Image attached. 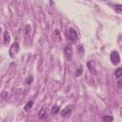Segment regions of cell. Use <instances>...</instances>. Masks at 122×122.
I'll use <instances>...</instances> for the list:
<instances>
[{"mask_svg":"<svg viewBox=\"0 0 122 122\" xmlns=\"http://www.w3.org/2000/svg\"><path fill=\"white\" fill-rule=\"evenodd\" d=\"M110 58H111L112 63L114 64V65H117V64L120 62V56H119V54H118L116 51L112 52V54H111V55H110Z\"/></svg>","mask_w":122,"mask_h":122,"instance_id":"cell-4","label":"cell"},{"mask_svg":"<svg viewBox=\"0 0 122 122\" xmlns=\"http://www.w3.org/2000/svg\"><path fill=\"white\" fill-rule=\"evenodd\" d=\"M33 80H34V77H33V76H29V78L27 79V84H31V83L33 82Z\"/></svg>","mask_w":122,"mask_h":122,"instance_id":"cell-18","label":"cell"},{"mask_svg":"<svg viewBox=\"0 0 122 122\" xmlns=\"http://www.w3.org/2000/svg\"><path fill=\"white\" fill-rule=\"evenodd\" d=\"M38 117H39V119H41V120H46V119H48V117H49V111H48V109L42 108V109L40 110L39 114H38Z\"/></svg>","mask_w":122,"mask_h":122,"instance_id":"cell-6","label":"cell"},{"mask_svg":"<svg viewBox=\"0 0 122 122\" xmlns=\"http://www.w3.org/2000/svg\"><path fill=\"white\" fill-rule=\"evenodd\" d=\"M103 120L105 122H113L114 117L111 116V115H105V116H103Z\"/></svg>","mask_w":122,"mask_h":122,"instance_id":"cell-15","label":"cell"},{"mask_svg":"<svg viewBox=\"0 0 122 122\" xmlns=\"http://www.w3.org/2000/svg\"><path fill=\"white\" fill-rule=\"evenodd\" d=\"M87 67H88V69L90 70V72H93V74H95V72H96V71H95V62H94L93 60L89 61V62L87 63Z\"/></svg>","mask_w":122,"mask_h":122,"instance_id":"cell-7","label":"cell"},{"mask_svg":"<svg viewBox=\"0 0 122 122\" xmlns=\"http://www.w3.org/2000/svg\"><path fill=\"white\" fill-rule=\"evenodd\" d=\"M64 55L67 61H71L72 58V49L70 45H67L64 49Z\"/></svg>","mask_w":122,"mask_h":122,"instance_id":"cell-3","label":"cell"},{"mask_svg":"<svg viewBox=\"0 0 122 122\" xmlns=\"http://www.w3.org/2000/svg\"><path fill=\"white\" fill-rule=\"evenodd\" d=\"M31 33H32V27H31V25L28 24V25H26V27H25V30H24V35L27 37L31 34Z\"/></svg>","mask_w":122,"mask_h":122,"instance_id":"cell-9","label":"cell"},{"mask_svg":"<svg viewBox=\"0 0 122 122\" xmlns=\"http://www.w3.org/2000/svg\"><path fill=\"white\" fill-rule=\"evenodd\" d=\"M10 41H11V35L8 31H5L4 32V44L8 45L10 43Z\"/></svg>","mask_w":122,"mask_h":122,"instance_id":"cell-8","label":"cell"},{"mask_svg":"<svg viewBox=\"0 0 122 122\" xmlns=\"http://www.w3.org/2000/svg\"><path fill=\"white\" fill-rule=\"evenodd\" d=\"M67 35H68V39L71 40V41H76L77 40L78 38V35H77V33L75 29L72 28H70L68 30V33H67Z\"/></svg>","mask_w":122,"mask_h":122,"instance_id":"cell-2","label":"cell"},{"mask_svg":"<svg viewBox=\"0 0 122 122\" xmlns=\"http://www.w3.org/2000/svg\"><path fill=\"white\" fill-rule=\"evenodd\" d=\"M114 76L117 78H120L122 76V68H117L114 72Z\"/></svg>","mask_w":122,"mask_h":122,"instance_id":"cell-11","label":"cell"},{"mask_svg":"<svg viewBox=\"0 0 122 122\" xmlns=\"http://www.w3.org/2000/svg\"><path fill=\"white\" fill-rule=\"evenodd\" d=\"M33 105H34V102H33V101H29V102L25 105V107H24V110H25L26 112H29V111L32 109Z\"/></svg>","mask_w":122,"mask_h":122,"instance_id":"cell-13","label":"cell"},{"mask_svg":"<svg viewBox=\"0 0 122 122\" xmlns=\"http://www.w3.org/2000/svg\"><path fill=\"white\" fill-rule=\"evenodd\" d=\"M60 108L57 106V105H55L53 108H52V114H56L58 112H59Z\"/></svg>","mask_w":122,"mask_h":122,"instance_id":"cell-14","label":"cell"},{"mask_svg":"<svg viewBox=\"0 0 122 122\" xmlns=\"http://www.w3.org/2000/svg\"><path fill=\"white\" fill-rule=\"evenodd\" d=\"M117 86H118V88L122 89V78H120V79L117 81Z\"/></svg>","mask_w":122,"mask_h":122,"instance_id":"cell-19","label":"cell"},{"mask_svg":"<svg viewBox=\"0 0 122 122\" xmlns=\"http://www.w3.org/2000/svg\"><path fill=\"white\" fill-rule=\"evenodd\" d=\"M72 105H69V106L65 107V108L61 111L60 115H61L62 117H64V118H67V117H69L70 114H72Z\"/></svg>","mask_w":122,"mask_h":122,"instance_id":"cell-5","label":"cell"},{"mask_svg":"<svg viewBox=\"0 0 122 122\" xmlns=\"http://www.w3.org/2000/svg\"><path fill=\"white\" fill-rule=\"evenodd\" d=\"M54 37L57 40V41H61V35H60V32L57 30V29H55V31H54Z\"/></svg>","mask_w":122,"mask_h":122,"instance_id":"cell-10","label":"cell"},{"mask_svg":"<svg viewBox=\"0 0 122 122\" xmlns=\"http://www.w3.org/2000/svg\"><path fill=\"white\" fill-rule=\"evenodd\" d=\"M114 10H115V12H116V13H122V5H119V4L115 5V6H114Z\"/></svg>","mask_w":122,"mask_h":122,"instance_id":"cell-16","label":"cell"},{"mask_svg":"<svg viewBox=\"0 0 122 122\" xmlns=\"http://www.w3.org/2000/svg\"><path fill=\"white\" fill-rule=\"evenodd\" d=\"M77 49H78L79 54H81V55H82V54H84V52H85V51H84V47H83L82 45H79V46L77 47Z\"/></svg>","mask_w":122,"mask_h":122,"instance_id":"cell-17","label":"cell"},{"mask_svg":"<svg viewBox=\"0 0 122 122\" xmlns=\"http://www.w3.org/2000/svg\"><path fill=\"white\" fill-rule=\"evenodd\" d=\"M19 51H20V45H19V43H18V42L13 43L12 46H11V48H10V52H9L10 56H11L12 58L15 57V55L19 53Z\"/></svg>","mask_w":122,"mask_h":122,"instance_id":"cell-1","label":"cell"},{"mask_svg":"<svg viewBox=\"0 0 122 122\" xmlns=\"http://www.w3.org/2000/svg\"><path fill=\"white\" fill-rule=\"evenodd\" d=\"M82 72H83V67H82V65H80V66L78 67V69L76 70V77L81 76Z\"/></svg>","mask_w":122,"mask_h":122,"instance_id":"cell-12","label":"cell"}]
</instances>
